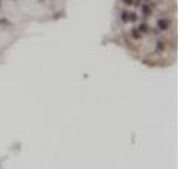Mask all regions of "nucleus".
<instances>
[{
	"instance_id": "7",
	"label": "nucleus",
	"mask_w": 180,
	"mask_h": 169,
	"mask_svg": "<svg viewBox=\"0 0 180 169\" xmlns=\"http://www.w3.org/2000/svg\"><path fill=\"white\" fill-rule=\"evenodd\" d=\"M157 50H158V51H163V50H164V43H163L162 41H159V42L157 43Z\"/></svg>"
},
{
	"instance_id": "2",
	"label": "nucleus",
	"mask_w": 180,
	"mask_h": 169,
	"mask_svg": "<svg viewBox=\"0 0 180 169\" xmlns=\"http://www.w3.org/2000/svg\"><path fill=\"white\" fill-rule=\"evenodd\" d=\"M142 13L144 15H146V16H150L152 14V9L147 5H144V6H142Z\"/></svg>"
},
{
	"instance_id": "8",
	"label": "nucleus",
	"mask_w": 180,
	"mask_h": 169,
	"mask_svg": "<svg viewBox=\"0 0 180 169\" xmlns=\"http://www.w3.org/2000/svg\"><path fill=\"white\" fill-rule=\"evenodd\" d=\"M123 2L125 3L126 6H131L134 3V0H123Z\"/></svg>"
},
{
	"instance_id": "10",
	"label": "nucleus",
	"mask_w": 180,
	"mask_h": 169,
	"mask_svg": "<svg viewBox=\"0 0 180 169\" xmlns=\"http://www.w3.org/2000/svg\"><path fill=\"white\" fill-rule=\"evenodd\" d=\"M145 1H150V0H145Z\"/></svg>"
},
{
	"instance_id": "1",
	"label": "nucleus",
	"mask_w": 180,
	"mask_h": 169,
	"mask_svg": "<svg viewBox=\"0 0 180 169\" xmlns=\"http://www.w3.org/2000/svg\"><path fill=\"white\" fill-rule=\"evenodd\" d=\"M157 25H158V27H159V29H161V31H165V29H168V27H169V24H168V21L165 20V19H159L158 20V23H157Z\"/></svg>"
},
{
	"instance_id": "6",
	"label": "nucleus",
	"mask_w": 180,
	"mask_h": 169,
	"mask_svg": "<svg viewBox=\"0 0 180 169\" xmlns=\"http://www.w3.org/2000/svg\"><path fill=\"white\" fill-rule=\"evenodd\" d=\"M121 18H122V21H123V23H127V21H128V11L124 10V11L122 13V15H121Z\"/></svg>"
},
{
	"instance_id": "3",
	"label": "nucleus",
	"mask_w": 180,
	"mask_h": 169,
	"mask_svg": "<svg viewBox=\"0 0 180 169\" xmlns=\"http://www.w3.org/2000/svg\"><path fill=\"white\" fill-rule=\"evenodd\" d=\"M139 31L142 32V33H147L149 31V25L146 23H142L140 26H139Z\"/></svg>"
},
{
	"instance_id": "9",
	"label": "nucleus",
	"mask_w": 180,
	"mask_h": 169,
	"mask_svg": "<svg viewBox=\"0 0 180 169\" xmlns=\"http://www.w3.org/2000/svg\"><path fill=\"white\" fill-rule=\"evenodd\" d=\"M135 5H136V6H139V5H140V0H137V1L135 2Z\"/></svg>"
},
{
	"instance_id": "5",
	"label": "nucleus",
	"mask_w": 180,
	"mask_h": 169,
	"mask_svg": "<svg viewBox=\"0 0 180 169\" xmlns=\"http://www.w3.org/2000/svg\"><path fill=\"white\" fill-rule=\"evenodd\" d=\"M141 37H142V36H141V34L139 33V31L132 29V38H134V39H140Z\"/></svg>"
},
{
	"instance_id": "4",
	"label": "nucleus",
	"mask_w": 180,
	"mask_h": 169,
	"mask_svg": "<svg viewBox=\"0 0 180 169\" xmlns=\"http://www.w3.org/2000/svg\"><path fill=\"white\" fill-rule=\"evenodd\" d=\"M137 15H136V13H128V21H132V23H134V21H136L137 20Z\"/></svg>"
}]
</instances>
